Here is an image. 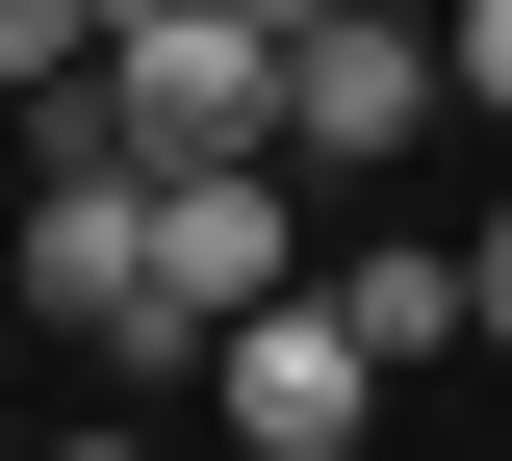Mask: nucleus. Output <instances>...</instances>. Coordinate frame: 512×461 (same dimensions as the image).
<instances>
[{
    "label": "nucleus",
    "instance_id": "obj_12",
    "mask_svg": "<svg viewBox=\"0 0 512 461\" xmlns=\"http://www.w3.org/2000/svg\"><path fill=\"white\" fill-rule=\"evenodd\" d=\"M52 461H154V436H52Z\"/></svg>",
    "mask_w": 512,
    "mask_h": 461
},
{
    "label": "nucleus",
    "instance_id": "obj_4",
    "mask_svg": "<svg viewBox=\"0 0 512 461\" xmlns=\"http://www.w3.org/2000/svg\"><path fill=\"white\" fill-rule=\"evenodd\" d=\"M205 385H231V436H256V461H359V410H384V359L333 333V282H256V308L205 333Z\"/></svg>",
    "mask_w": 512,
    "mask_h": 461
},
{
    "label": "nucleus",
    "instance_id": "obj_2",
    "mask_svg": "<svg viewBox=\"0 0 512 461\" xmlns=\"http://www.w3.org/2000/svg\"><path fill=\"white\" fill-rule=\"evenodd\" d=\"M26 308H52L77 359H128V385L205 359V333L154 308V180H128V154H52V205H26Z\"/></svg>",
    "mask_w": 512,
    "mask_h": 461
},
{
    "label": "nucleus",
    "instance_id": "obj_1",
    "mask_svg": "<svg viewBox=\"0 0 512 461\" xmlns=\"http://www.w3.org/2000/svg\"><path fill=\"white\" fill-rule=\"evenodd\" d=\"M103 129H128V180H180V154H282V26H231V0L103 26Z\"/></svg>",
    "mask_w": 512,
    "mask_h": 461
},
{
    "label": "nucleus",
    "instance_id": "obj_9",
    "mask_svg": "<svg viewBox=\"0 0 512 461\" xmlns=\"http://www.w3.org/2000/svg\"><path fill=\"white\" fill-rule=\"evenodd\" d=\"M436 77H461V103H512V0H461V26H436Z\"/></svg>",
    "mask_w": 512,
    "mask_h": 461
},
{
    "label": "nucleus",
    "instance_id": "obj_6",
    "mask_svg": "<svg viewBox=\"0 0 512 461\" xmlns=\"http://www.w3.org/2000/svg\"><path fill=\"white\" fill-rule=\"evenodd\" d=\"M333 333H359L384 385H410V359H461V257H436V231H384V257H333Z\"/></svg>",
    "mask_w": 512,
    "mask_h": 461
},
{
    "label": "nucleus",
    "instance_id": "obj_3",
    "mask_svg": "<svg viewBox=\"0 0 512 461\" xmlns=\"http://www.w3.org/2000/svg\"><path fill=\"white\" fill-rule=\"evenodd\" d=\"M436 26L410 0H333V26H282V154H333V180H384V154H436Z\"/></svg>",
    "mask_w": 512,
    "mask_h": 461
},
{
    "label": "nucleus",
    "instance_id": "obj_7",
    "mask_svg": "<svg viewBox=\"0 0 512 461\" xmlns=\"http://www.w3.org/2000/svg\"><path fill=\"white\" fill-rule=\"evenodd\" d=\"M461 359H512V205L461 231Z\"/></svg>",
    "mask_w": 512,
    "mask_h": 461
},
{
    "label": "nucleus",
    "instance_id": "obj_8",
    "mask_svg": "<svg viewBox=\"0 0 512 461\" xmlns=\"http://www.w3.org/2000/svg\"><path fill=\"white\" fill-rule=\"evenodd\" d=\"M26 77H77V0H0V103H26Z\"/></svg>",
    "mask_w": 512,
    "mask_h": 461
},
{
    "label": "nucleus",
    "instance_id": "obj_10",
    "mask_svg": "<svg viewBox=\"0 0 512 461\" xmlns=\"http://www.w3.org/2000/svg\"><path fill=\"white\" fill-rule=\"evenodd\" d=\"M103 26H154V0H77V52H103Z\"/></svg>",
    "mask_w": 512,
    "mask_h": 461
},
{
    "label": "nucleus",
    "instance_id": "obj_5",
    "mask_svg": "<svg viewBox=\"0 0 512 461\" xmlns=\"http://www.w3.org/2000/svg\"><path fill=\"white\" fill-rule=\"evenodd\" d=\"M256 282H308V257H282V154H180V180H154V308L231 333Z\"/></svg>",
    "mask_w": 512,
    "mask_h": 461
},
{
    "label": "nucleus",
    "instance_id": "obj_11",
    "mask_svg": "<svg viewBox=\"0 0 512 461\" xmlns=\"http://www.w3.org/2000/svg\"><path fill=\"white\" fill-rule=\"evenodd\" d=\"M231 26H333V0H231Z\"/></svg>",
    "mask_w": 512,
    "mask_h": 461
}]
</instances>
